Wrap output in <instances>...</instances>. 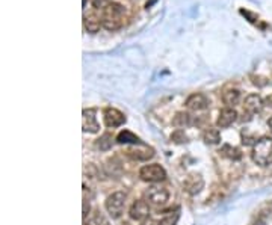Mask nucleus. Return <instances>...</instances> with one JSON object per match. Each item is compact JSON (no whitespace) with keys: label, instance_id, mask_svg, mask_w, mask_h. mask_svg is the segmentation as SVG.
Wrapping results in <instances>:
<instances>
[{"label":"nucleus","instance_id":"9d476101","mask_svg":"<svg viewBox=\"0 0 272 225\" xmlns=\"http://www.w3.org/2000/svg\"><path fill=\"white\" fill-rule=\"evenodd\" d=\"M186 107L190 110H204L209 107V100L203 94H192L186 100Z\"/></svg>","mask_w":272,"mask_h":225},{"label":"nucleus","instance_id":"f257e3e1","mask_svg":"<svg viewBox=\"0 0 272 225\" xmlns=\"http://www.w3.org/2000/svg\"><path fill=\"white\" fill-rule=\"evenodd\" d=\"M122 16H124V6L112 2L103 9V17H102V26L107 31H118L122 26Z\"/></svg>","mask_w":272,"mask_h":225},{"label":"nucleus","instance_id":"423d86ee","mask_svg":"<svg viewBox=\"0 0 272 225\" xmlns=\"http://www.w3.org/2000/svg\"><path fill=\"white\" fill-rule=\"evenodd\" d=\"M145 196H147V200L150 203H153V204H165L168 201V190L165 188H159V186H152V188H148V190L145 192Z\"/></svg>","mask_w":272,"mask_h":225},{"label":"nucleus","instance_id":"a211bd4d","mask_svg":"<svg viewBox=\"0 0 272 225\" xmlns=\"http://www.w3.org/2000/svg\"><path fill=\"white\" fill-rule=\"evenodd\" d=\"M129 154L133 157V159H136V160H148V159H152L153 156H154V153H153V150L152 148H145L144 151H141V150H136V151H129Z\"/></svg>","mask_w":272,"mask_h":225},{"label":"nucleus","instance_id":"b1692460","mask_svg":"<svg viewBox=\"0 0 272 225\" xmlns=\"http://www.w3.org/2000/svg\"><path fill=\"white\" fill-rule=\"evenodd\" d=\"M94 224H95V225H109V221H107L103 215L97 213V215L94 216Z\"/></svg>","mask_w":272,"mask_h":225},{"label":"nucleus","instance_id":"1a4fd4ad","mask_svg":"<svg viewBox=\"0 0 272 225\" xmlns=\"http://www.w3.org/2000/svg\"><path fill=\"white\" fill-rule=\"evenodd\" d=\"M203 186H204V181L200 174H189L183 181V189L190 195L198 193L203 189Z\"/></svg>","mask_w":272,"mask_h":225},{"label":"nucleus","instance_id":"393cba45","mask_svg":"<svg viewBox=\"0 0 272 225\" xmlns=\"http://www.w3.org/2000/svg\"><path fill=\"white\" fill-rule=\"evenodd\" d=\"M88 212H89V203L86 200H84V213H82V216H84V219L88 216Z\"/></svg>","mask_w":272,"mask_h":225},{"label":"nucleus","instance_id":"39448f33","mask_svg":"<svg viewBox=\"0 0 272 225\" xmlns=\"http://www.w3.org/2000/svg\"><path fill=\"white\" fill-rule=\"evenodd\" d=\"M82 115H84L82 117V127H84V132L97 133L100 125L97 122V117H95V109H85Z\"/></svg>","mask_w":272,"mask_h":225},{"label":"nucleus","instance_id":"2eb2a0df","mask_svg":"<svg viewBox=\"0 0 272 225\" xmlns=\"http://www.w3.org/2000/svg\"><path fill=\"white\" fill-rule=\"evenodd\" d=\"M222 100L227 106H236L240 100V92L238 89H227L222 94Z\"/></svg>","mask_w":272,"mask_h":225},{"label":"nucleus","instance_id":"bb28decb","mask_svg":"<svg viewBox=\"0 0 272 225\" xmlns=\"http://www.w3.org/2000/svg\"><path fill=\"white\" fill-rule=\"evenodd\" d=\"M265 104H266V106H269V107H272V94H271L269 97H266Z\"/></svg>","mask_w":272,"mask_h":225},{"label":"nucleus","instance_id":"20e7f679","mask_svg":"<svg viewBox=\"0 0 272 225\" xmlns=\"http://www.w3.org/2000/svg\"><path fill=\"white\" fill-rule=\"evenodd\" d=\"M139 177L144 181H150V183H157L167 178V171L157 163L154 165H145L141 168L139 171Z\"/></svg>","mask_w":272,"mask_h":225},{"label":"nucleus","instance_id":"aec40b11","mask_svg":"<svg viewBox=\"0 0 272 225\" xmlns=\"http://www.w3.org/2000/svg\"><path fill=\"white\" fill-rule=\"evenodd\" d=\"M112 144H114L112 135H111V133H104V135L97 140V148L102 150V151H107L109 148L112 147Z\"/></svg>","mask_w":272,"mask_h":225},{"label":"nucleus","instance_id":"dca6fc26","mask_svg":"<svg viewBox=\"0 0 272 225\" xmlns=\"http://www.w3.org/2000/svg\"><path fill=\"white\" fill-rule=\"evenodd\" d=\"M172 125L177 129H183L190 125V115L186 114V112H179V114H175V117L172 118Z\"/></svg>","mask_w":272,"mask_h":225},{"label":"nucleus","instance_id":"f3484780","mask_svg":"<svg viewBox=\"0 0 272 225\" xmlns=\"http://www.w3.org/2000/svg\"><path fill=\"white\" fill-rule=\"evenodd\" d=\"M203 138H204V142L209 145H216V144H220V140H221V135L216 129H209L207 132H204Z\"/></svg>","mask_w":272,"mask_h":225},{"label":"nucleus","instance_id":"4be33fe9","mask_svg":"<svg viewBox=\"0 0 272 225\" xmlns=\"http://www.w3.org/2000/svg\"><path fill=\"white\" fill-rule=\"evenodd\" d=\"M171 140H174L175 144H183V142H186V140H187V138H186L185 132H183L182 129H179V130H175V132L172 133Z\"/></svg>","mask_w":272,"mask_h":225},{"label":"nucleus","instance_id":"cd10ccee","mask_svg":"<svg viewBox=\"0 0 272 225\" xmlns=\"http://www.w3.org/2000/svg\"><path fill=\"white\" fill-rule=\"evenodd\" d=\"M268 125H269V129H271V132H272V117L269 118V121H268Z\"/></svg>","mask_w":272,"mask_h":225},{"label":"nucleus","instance_id":"ddd939ff","mask_svg":"<svg viewBox=\"0 0 272 225\" xmlns=\"http://www.w3.org/2000/svg\"><path fill=\"white\" fill-rule=\"evenodd\" d=\"M117 142L118 144H133V145H144V142L142 140L136 136V135H133L132 132H129V130H122L118 136H117Z\"/></svg>","mask_w":272,"mask_h":225},{"label":"nucleus","instance_id":"a878e982","mask_svg":"<svg viewBox=\"0 0 272 225\" xmlns=\"http://www.w3.org/2000/svg\"><path fill=\"white\" fill-rule=\"evenodd\" d=\"M141 225H159V224H156L153 219H150V218H147L145 221H142V224Z\"/></svg>","mask_w":272,"mask_h":225},{"label":"nucleus","instance_id":"5701e85b","mask_svg":"<svg viewBox=\"0 0 272 225\" xmlns=\"http://www.w3.org/2000/svg\"><path fill=\"white\" fill-rule=\"evenodd\" d=\"M111 0H92V6L95 9H104L107 5H111Z\"/></svg>","mask_w":272,"mask_h":225},{"label":"nucleus","instance_id":"6e6552de","mask_svg":"<svg viewBox=\"0 0 272 225\" xmlns=\"http://www.w3.org/2000/svg\"><path fill=\"white\" fill-rule=\"evenodd\" d=\"M148 213H150V207L147 204V201L144 200H138L135 201L130 207V218L135 219V221H145L148 218Z\"/></svg>","mask_w":272,"mask_h":225},{"label":"nucleus","instance_id":"4468645a","mask_svg":"<svg viewBox=\"0 0 272 225\" xmlns=\"http://www.w3.org/2000/svg\"><path fill=\"white\" fill-rule=\"evenodd\" d=\"M84 24H85V29L89 32V34H97L100 31V26H102V20L97 18L92 14L89 16H85L84 17Z\"/></svg>","mask_w":272,"mask_h":225},{"label":"nucleus","instance_id":"f03ea898","mask_svg":"<svg viewBox=\"0 0 272 225\" xmlns=\"http://www.w3.org/2000/svg\"><path fill=\"white\" fill-rule=\"evenodd\" d=\"M253 160L260 166L272 163V138H262L257 140L253 148Z\"/></svg>","mask_w":272,"mask_h":225},{"label":"nucleus","instance_id":"7ed1b4c3","mask_svg":"<svg viewBox=\"0 0 272 225\" xmlns=\"http://www.w3.org/2000/svg\"><path fill=\"white\" fill-rule=\"evenodd\" d=\"M124 204H126L124 192H114L112 195H109L106 200V210L109 216L112 219H118L122 213V210H124Z\"/></svg>","mask_w":272,"mask_h":225},{"label":"nucleus","instance_id":"f8f14e48","mask_svg":"<svg viewBox=\"0 0 272 225\" xmlns=\"http://www.w3.org/2000/svg\"><path fill=\"white\" fill-rule=\"evenodd\" d=\"M243 106H245V110H247L250 115H254V114H258V112L262 110L263 102H262L260 95L250 94L247 98H245V104H243Z\"/></svg>","mask_w":272,"mask_h":225},{"label":"nucleus","instance_id":"c85d7f7f","mask_svg":"<svg viewBox=\"0 0 272 225\" xmlns=\"http://www.w3.org/2000/svg\"><path fill=\"white\" fill-rule=\"evenodd\" d=\"M84 225H88V224H84Z\"/></svg>","mask_w":272,"mask_h":225},{"label":"nucleus","instance_id":"6ab92c4d","mask_svg":"<svg viewBox=\"0 0 272 225\" xmlns=\"http://www.w3.org/2000/svg\"><path fill=\"white\" fill-rule=\"evenodd\" d=\"M224 157H228V159H233V160H239L240 159V151L235 147H231V145H224L220 151Z\"/></svg>","mask_w":272,"mask_h":225},{"label":"nucleus","instance_id":"0eeeda50","mask_svg":"<svg viewBox=\"0 0 272 225\" xmlns=\"http://www.w3.org/2000/svg\"><path fill=\"white\" fill-rule=\"evenodd\" d=\"M126 122V117L124 114H121L118 109H114V107H107L104 110V124L107 127H119Z\"/></svg>","mask_w":272,"mask_h":225},{"label":"nucleus","instance_id":"9b49d317","mask_svg":"<svg viewBox=\"0 0 272 225\" xmlns=\"http://www.w3.org/2000/svg\"><path fill=\"white\" fill-rule=\"evenodd\" d=\"M238 120V112L235 109H222L220 112V117H218V127H221V129H225V127H230L231 124H233L235 121Z\"/></svg>","mask_w":272,"mask_h":225},{"label":"nucleus","instance_id":"412c9836","mask_svg":"<svg viewBox=\"0 0 272 225\" xmlns=\"http://www.w3.org/2000/svg\"><path fill=\"white\" fill-rule=\"evenodd\" d=\"M177 219H179V213H170L165 218H162L159 225H175Z\"/></svg>","mask_w":272,"mask_h":225}]
</instances>
